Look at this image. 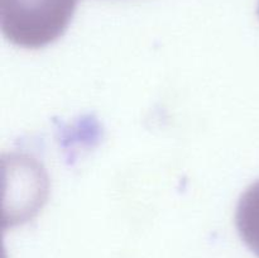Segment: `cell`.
<instances>
[{"label":"cell","mask_w":259,"mask_h":258,"mask_svg":"<svg viewBox=\"0 0 259 258\" xmlns=\"http://www.w3.org/2000/svg\"><path fill=\"white\" fill-rule=\"evenodd\" d=\"M78 0H0V24L13 45L37 50L65 33Z\"/></svg>","instance_id":"cell-1"}]
</instances>
